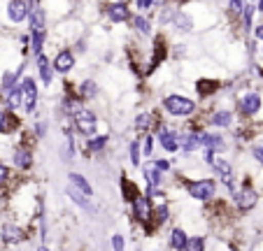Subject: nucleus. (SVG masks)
Listing matches in <instances>:
<instances>
[{
	"mask_svg": "<svg viewBox=\"0 0 263 251\" xmlns=\"http://www.w3.org/2000/svg\"><path fill=\"white\" fill-rule=\"evenodd\" d=\"M109 21L112 24H124V21H128L130 16V10L126 3H115V5H109V12H107Z\"/></svg>",
	"mask_w": 263,
	"mask_h": 251,
	"instance_id": "12",
	"label": "nucleus"
},
{
	"mask_svg": "<svg viewBox=\"0 0 263 251\" xmlns=\"http://www.w3.org/2000/svg\"><path fill=\"white\" fill-rule=\"evenodd\" d=\"M231 121H233V114H231L229 109H219V112H214L212 117H210V123L217 126V128H229Z\"/></svg>",
	"mask_w": 263,
	"mask_h": 251,
	"instance_id": "18",
	"label": "nucleus"
},
{
	"mask_svg": "<svg viewBox=\"0 0 263 251\" xmlns=\"http://www.w3.org/2000/svg\"><path fill=\"white\" fill-rule=\"evenodd\" d=\"M142 149H144V153H147V156H152V151H154V138H152V135H147Z\"/></svg>",
	"mask_w": 263,
	"mask_h": 251,
	"instance_id": "39",
	"label": "nucleus"
},
{
	"mask_svg": "<svg viewBox=\"0 0 263 251\" xmlns=\"http://www.w3.org/2000/svg\"><path fill=\"white\" fill-rule=\"evenodd\" d=\"M121 188H124V198H126L128 202H133L135 198L140 196V193H138V186H135L133 182H128L126 177H121Z\"/></svg>",
	"mask_w": 263,
	"mask_h": 251,
	"instance_id": "29",
	"label": "nucleus"
},
{
	"mask_svg": "<svg viewBox=\"0 0 263 251\" xmlns=\"http://www.w3.org/2000/svg\"><path fill=\"white\" fill-rule=\"evenodd\" d=\"M130 205H133V217L138 223L152 221V200H149L147 196H138Z\"/></svg>",
	"mask_w": 263,
	"mask_h": 251,
	"instance_id": "4",
	"label": "nucleus"
},
{
	"mask_svg": "<svg viewBox=\"0 0 263 251\" xmlns=\"http://www.w3.org/2000/svg\"><path fill=\"white\" fill-rule=\"evenodd\" d=\"M173 21H175V26H179L182 30H189L191 28V19H189V14H184V12H175Z\"/></svg>",
	"mask_w": 263,
	"mask_h": 251,
	"instance_id": "32",
	"label": "nucleus"
},
{
	"mask_svg": "<svg viewBox=\"0 0 263 251\" xmlns=\"http://www.w3.org/2000/svg\"><path fill=\"white\" fill-rule=\"evenodd\" d=\"M163 107L168 114L173 117H191L196 112V103L189 98H184V95H165L163 98Z\"/></svg>",
	"mask_w": 263,
	"mask_h": 251,
	"instance_id": "1",
	"label": "nucleus"
},
{
	"mask_svg": "<svg viewBox=\"0 0 263 251\" xmlns=\"http://www.w3.org/2000/svg\"><path fill=\"white\" fill-rule=\"evenodd\" d=\"M70 182H72V186L77 188L82 196H93V186L89 184V179H86V177H82V175L72 172V175H70Z\"/></svg>",
	"mask_w": 263,
	"mask_h": 251,
	"instance_id": "17",
	"label": "nucleus"
},
{
	"mask_svg": "<svg viewBox=\"0 0 263 251\" xmlns=\"http://www.w3.org/2000/svg\"><path fill=\"white\" fill-rule=\"evenodd\" d=\"M35 251H49V249H47V246L42 244V246H37V249H35Z\"/></svg>",
	"mask_w": 263,
	"mask_h": 251,
	"instance_id": "45",
	"label": "nucleus"
},
{
	"mask_svg": "<svg viewBox=\"0 0 263 251\" xmlns=\"http://www.w3.org/2000/svg\"><path fill=\"white\" fill-rule=\"evenodd\" d=\"M68 196H70V198H72V200H74V202H77V205H80V207H82V209H84V212H89V214H93V212H96V207H93V205H91V202H89V200H86V198H84V196H82V193H77V191H74V188H70V191H68Z\"/></svg>",
	"mask_w": 263,
	"mask_h": 251,
	"instance_id": "25",
	"label": "nucleus"
},
{
	"mask_svg": "<svg viewBox=\"0 0 263 251\" xmlns=\"http://www.w3.org/2000/svg\"><path fill=\"white\" fill-rule=\"evenodd\" d=\"M154 167L159 170V172H165V170H170V163H168V161H156Z\"/></svg>",
	"mask_w": 263,
	"mask_h": 251,
	"instance_id": "40",
	"label": "nucleus"
},
{
	"mask_svg": "<svg viewBox=\"0 0 263 251\" xmlns=\"http://www.w3.org/2000/svg\"><path fill=\"white\" fill-rule=\"evenodd\" d=\"M159 140H161V147L165 149L168 153H175L179 149V142H177V133H173V130L163 128L159 133Z\"/></svg>",
	"mask_w": 263,
	"mask_h": 251,
	"instance_id": "13",
	"label": "nucleus"
},
{
	"mask_svg": "<svg viewBox=\"0 0 263 251\" xmlns=\"http://www.w3.org/2000/svg\"><path fill=\"white\" fill-rule=\"evenodd\" d=\"M254 35H256V40H261V42H263V24L254 28Z\"/></svg>",
	"mask_w": 263,
	"mask_h": 251,
	"instance_id": "43",
	"label": "nucleus"
},
{
	"mask_svg": "<svg viewBox=\"0 0 263 251\" xmlns=\"http://www.w3.org/2000/svg\"><path fill=\"white\" fill-rule=\"evenodd\" d=\"M35 63H37V70H40L42 84H45V86H49V84H51V65H49V61H47V56L40 54Z\"/></svg>",
	"mask_w": 263,
	"mask_h": 251,
	"instance_id": "20",
	"label": "nucleus"
},
{
	"mask_svg": "<svg viewBox=\"0 0 263 251\" xmlns=\"http://www.w3.org/2000/svg\"><path fill=\"white\" fill-rule=\"evenodd\" d=\"M105 144H107V135H100V138H93V140H89V151H103L105 149Z\"/></svg>",
	"mask_w": 263,
	"mask_h": 251,
	"instance_id": "33",
	"label": "nucleus"
},
{
	"mask_svg": "<svg viewBox=\"0 0 263 251\" xmlns=\"http://www.w3.org/2000/svg\"><path fill=\"white\" fill-rule=\"evenodd\" d=\"M7 107H10V112H14V109H19L21 105H24V93H21V84H16L14 89L7 91Z\"/></svg>",
	"mask_w": 263,
	"mask_h": 251,
	"instance_id": "16",
	"label": "nucleus"
},
{
	"mask_svg": "<svg viewBox=\"0 0 263 251\" xmlns=\"http://www.w3.org/2000/svg\"><path fill=\"white\" fill-rule=\"evenodd\" d=\"M133 28L138 30L140 35L147 37V35H152V21H149L144 14H138V16H133Z\"/></svg>",
	"mask_w": 263,
	"mask_h": 251,
	"instance_id": "22",
	"label": "nucleus"
},
{
	"mask_svg": "<svg viewBox=\"0 0 263 251\" xmlns=\"http://www.w3.org/2000/svg\"><path fill=\"white\" fill-rule=\"evenodd\" d=\"M35 135H37V138H45V135H47V121H37V123H35Z\"/></svg>",
	"mask_w": 263,
	"mask_h": 251,
	"instance_id": "38",
	"label": "nucleus"
},
{
	"mask_svg": "<svg viewBox=\"0 0 263 251\" xmlns=\"http://www.w3.org/2000/svg\"><path fill=\"white\" fill-rule=\"evenodd\" d=\"M0 133H3V109H0Z\"/></svg>",
	"mask_w": 263,
	"mask_h": 251,
	"instance_id": "44",
	"label": "nucleus"
},
{
	"mask_svg": "<svg viewBox=\"0 0 263 251\" xmlns=\"http://www.w3.org/2000/svg\"><path fill=\"white\" fill-rule=\"evenodd\" d=\"M28 12H30V3H26V0L7 3V16H10L12 24H21L24 19H28Z\"/></svg>",
	"mask_w": 263,
	"mask_h": 251,
	"instance_id": "6",
	"label": "nucleus"
},
{
	"mask_svg": "<svg viewBox=\"0 0 263 251\" xmlns=\"http://www.w3.org/2000/svg\"><path fill=\"white\" fill-rule=\"evenodd\" d=\"M82 103L77 100V95H68V98H63V103H61V112L68 114V117H77V114L82 112Z\"/></svg>",
	"mask_w": 263,
	"mask_h": 251,
	"instance_id": "15",
	"label": "nucleus"
},
{
	"mask_svg": "<svg viewBox=\"0 0 263 251\" xmlns=\"http://www.w3.org/2000/svg\"><path fill=\"white\" fill-rule=\"evenodd\" d=\"M5 179H7V167L3 165V163H0V184L5 182Z\"/></svg>",
	"mask_w": 263,
	"mask_h": 251,
	"instance_id": "42",
	"label": "nucleus"
},
{
	"mask_svg": "<svg viewBox=\"0 0 263 251\" xmlns=\"http://www.w3.org/2000/svg\"><path fill=\"white\" fill-rule=\"evenodd\" d=\"M152 123H154V114L152 112H142V114H138L135 117V128L138 130H147V128H152Z\"/></svg>",
	"mask_w": 263,
	"mask_h": 251,
	"instance_id": "27",
	"label": "nucleus"
},
{
	"mask_svg": "<svg viewBox=\"0 0 263 251\" xmlns=\"http://www.w3.org/2000/svg\"><path fill=\"white\" fill-rule=\"evenodd\" d=\"M256 10H261V12H263V3H258V5H256Z\"/></svg>",
	"mask_w": 263,
	"mask_h": 251,
	"instance_id": "46",
	"label": "nucleus"
},
{
	"mask_svg": "<svg viewBox=\"0 0 263 251\" xmlns=\"http://www.w3.org/2000/svg\"><path fill=\"white\" fill-rule=\"evenodd\" d=\"M238 107H240V114H245V117H254V114L261 109V95L258 93H245L242 98L238 100Z\"/></svg>",
	"mask_w": 263,
	"mask_h": 251,
	"instance_id": "7",
	"label": "nucleus"
},
{
	"mask_svg": "<svg viewBox=\"0 0 263 251\" xmlns=\"http://www.w3.org/2000/svg\"><path fill=\"white\" fill-rule=\"evenodd\" d=\"M184 251H205V237H200V235L189 237V240H186V246H184Z\"/></svg>",
	"mask_w": 263,
	"mask_h": 251,
	"instance_id": "30",
	"label": "nucleus"
},
{
	"mask_svg": "<svg viewBox=\"0 0 263 251\" xmlns=\"http://www.w3.org/2000/svg\"><path fill=\"white\" fill-rule=\"evenodd\" d=\"M19 126L21 123L14 112H3V130H5V133H14Z\"/></svg>",
	"mask_w": 263,
	"mask_h": 251,
	"instance_id": "23",
	"label": "nucleus"
},
{
	"mask_svg": "<svg viewBox=\"0 0 263 251\" xmlns=\"http://www.w3.org/2000/svg\"><path fill=\"white\" fill-rule=\"evenodd\" d=\"M217 86H219L217 82H205V79H203V82H198V93L200 95H212Z\"/></svg>",
	"mask_w": 263,
	"mask_h": 251,
	"instance_id": "34",
	"label": "nucleus"
},
{
	"mask_svg": "<svg viewBox=\"0 0 263 251\" xmlns=\"http://www.w3.org/2000/svg\"><path fill=\"white\" fill-rule=\"evenodd\" d=\"M214 191H217V182L214 179H198V182L189 184V196L196 198V200L208 202L214 196Z\"/></svg>",
	"mask_w": 263,
	"mask_h": 251,
	"instance_id": "3",
	"label": "nucleus"
},
{
	"mask_svg": "<svg viewBox=\"0 0 263 251\" xmlns=\"http://www.w3.org/2000/svg\"><path fill=\"white\" fill-rule=\"evenodd\" d=\"M186 233L182 230V228H175L173 233H170V246H173L175 251H184V246H186Z\"/></svg>",
	"mask_w": 263,
	"mask_h": 251,
	"instance_id": "21",
	"label": "nucleus"
},
{
	"mask_svg": "<svg viewBox=\"0 0 263 251\" xmlns=\"http://www.w3.org/2000/svg\"><path fill=\"white\" fill-rule=\"evenodd\" d=\"M12 163H14V167H19V170H30V165H33V153H30V149L16 147L14 156H12Z\"/></svg>",
	"mask_w": 263,
	"mask_h": 251,
	"instance_id": "11",
	"label": "nucleus"
},
{
	"mask_svg": "<svg viewBox=\"0 0 263 251\" xmlns=\"http://www.w3.org/2000/svg\"><path fill=\"white\" fill-rule=\"evenodd\" d=\"M254 158H256V161L263 165V149L261 147H254Z\"/></svg>",
	"mask_w": 263,
	"mask_h": 251,
	"instance_id": "41",
	"label": "nucleus"
},
{
	"mask_svg": "<svg viewBox=\"0 0 263 251\" xmlns=\"http://www.w3.org/2000/svg\"><path fill=\"white\" fill-rule=\"evenodd\" d=\"M96 93H98V84H96L93 79H86V82H82L80 98H96Z\"/></svg>",
	"mask_w": 263,
	"mask_h": 251,
	"instance_id": "28",
	"label": "nucleus"
},
{
	"mask_svg": "<svg viewBox=\"0 0 263 251\" xmlns=\"http://www.w3.org/2000/svg\"><path fill=\"white\" fill-rule=\"evenodd\" d=\"M72 68H74V54H72V51H68V49L59 51V54H56V59H54V72L68 74Z\"/></svg>",
	"mask_w": 263,
	"mask_h": 251,
	"instance_id": "9",
	"label": "nucleus"
},
{
	"mask_svg": "<svg viewBox=\"0 0 263 251\" xmlns=\"http://www.w3.org/2000/svg\"><path fill=\"white\" fill-rule=\"evenodd\" d=\"M144 179H147V184H149V188H152V191H156V188L163 184V177H161V172L156 170L154 165H152V163L144 167Z\"/></svg>",
	"mask_w": 263,
	"mask_h": 251,
	"instance_id": "19",
	"label": "nucleus"
},
{
	"mask_svg": "<svg viewBox=\"0 0 263 251\" xmlns=\"http://www.w3.org/2000/svg\"><path fill=\"white\" fill-rule=\"evenodd\" d=\"M135 7H138L140 12H147V10H152V7H156V3H152V0H138Z\"/></svg>",
	"mask_w": 263,
	"mask_h": 251,
	"instance_id": "37",
	"label": "nucleus"
},
{
	"mask_svg": "<svg viewBox=\"0 0 263 251\" xmlns=\"http://www.w3.org/2000/svg\"><path fill=\"white\" fill-rule=\"evenodd\" d=\"M3 240H5L7 244H19V242L24 240V230H21V226L5 223V226H3Z\"/></svg>",
	"mask_w": 263,
	"mask_h": 251,
	"instance_id": "14",
	"label": "nucleus"
},
{
	"mask_svg": "<svg viewBox=\"0 0 263 251\" xmlns=\"http://www.w3.org/2000/svg\"><path fill=\"white\" fill-rule=\"evenodd\" d=\"M235 202H238L240 209H245V212H247V209H252V207L258 202V193L254 191L249 184H245V186L235 193Z\"/></svg>",
	"mask_w": 263,
	"mask_h": 251,
	"instance_id": "8",
	"label": "nucleus"
},
{
	"mask_svg": "<svg viewBox=\"0 0 263 251\" xmlns=\"http://www.w3.org/2000/svg\"><path fill=\"white\" fill-rule=\"evenodd\" d=\"M19 72H21V70H19ZM19 72H5V74H3V82H0V89H3V91H10V89H14V86H16V79H19Z\"/></svg>",
	"mask_w": 263,
	"mask_h": 251,
	"instance_id": "31",
	"label": "nucleus"
},
{
	"mask_svg": "<svg viewBox=\"0 0 263 251\" xmlns=\"http://www.w3.org/2000/svg\"><path fill=\"white\" fill-rule=\"evenodd\" d=\"M74 119V130L80 135H86V138H91V135H96V130H98V119H96V112H91V109H82Z\"/></svg>",
	"mask_w": 263,
	"mask_h": 251,
	"instance_id": "2",
	"label": "nucleus"
},
{
	"mask_svg": "<svg viewBox=\"0 0 263 251\" xmlns=\"http://www.w3.org/2000/svg\"><path fill=\"white\" fill-rule=\"evenodd\" d=\"M21 93H24V109L33 112L35 105H37V84H35V79L26 77L21 82Z\"/></svg>",
	"mask_w": 263,
	"mask_h": 251,
	"instance_id": "5",
	"label": "nucleus"
},
{
	"mask_svg": "<svg viewBox=\"0 0 263 251\" xmlns=\"http://www.w3.org/2000/svg\"><path fill=\"white\" fill-rule=\"evenodd\" d=\"M152 214H154V223H156V226H163V223L168 221L170 207L165 205V202H161V205H156V209H152Z\"/></svg>",
	"mask_w": 263,
	"mask_h": 251,
	"instance_id": "26",
	"label": "nucleus"
},
{
	"mask_svg": "<svg viewBox=\"0 0 263 251\" xmlns=\"http://www.w3.org/2000/svg\"><path fill=\"white\" fill-rule=\"evenodd\" d=\"M126 249V240L121 235H115L112 237V251H124Z\"/></svg>",
	"mask_w": 263,
	"mask_h": 251,
	"instance_id": "36",
	"label": "nucleus"
},
{
	"mask_svg": "<svg viewBox=\"0 0 263 251\" xmlns=\"http://www.w3.org/2000/svg\"><path fill=\"white\" fill-rule=\"evenodd\" d=\"M45 30H40V33H30V47H33V54L40 56L42 49H45Z\"/></svg>",
	"mask_w": 263,
	"mask_h": 251,
	"instance_id": "24",
	"label": "nucleus"
},
{
	"mask_svg": "<svg viewBox=\"0 0 263 251\" xmlns=\"http://www.w3.org/2000/svg\"><path fill=\"white\" fill-rule=\"evenodd\" d=\"M28 24H30V30H33V33H40V30H45V10H42L37 3H30Z\"/></svg>",
	"mask_w": 263,
	"mask_h": 251,
	"instance_id": "10",
	"label": "nucleus"
},
{
	"mask_svg": "<svg viewBox=\"0 0 263 251\" xmlns=\"http://www.w3.org/2000/svg\"><path fill=\"white\" fill-rule=\"evenodd\" d=\"M128 156H130V165L138 167V165H140V144H138V142H130Z\"/></svg>",
	"mask_w": 263,
	"mask_h": 251,
	"instance_id": "35",
	"label": "nucleus"
}]
</instances>
